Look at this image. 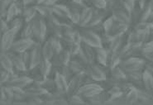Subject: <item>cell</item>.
<instances>
[{
    "label": "cell",
    "mask_w": 153,
    "mask_h": 105,
    "mask_svg": "<svg viewBox=\"0 0 153 105\" xmlns=\"http://www.w3.org/2000/svg\"><path fill=\"white\" fill-rule=\"evenodd\" d=\"M18 16H21V13H20L19 9H18L16 3L13 2V4L11 5L9 8H8V10H7V15H6V18L5 19L7 22H10L13 19H14L15 18L18 17Z\"/></svg>",
    "instance_id": "obj_31"
},
{
    "label": "cell",
    "mask_w": 153,
    "mask_h": 105,
    "mask_svg": "<svg viewBox=\"0 0 153 105\" xmlns=\"http://www.w3.org/2000/svg\"><path fill=\"white\" fill-rule=\"evenodd\" d=\"M33 82V80L29 75H19L12 74L9 80L3 85L11 88H19V89H26L29 84Z\"/></svg>",
    "instance_id": "obj_3"
},
{
    "label": "cell",
    "mask_w": 153,
    "mask_h": 105,
    "mask_svg": "<svg viewBox=\"0 0 153 105\" xmlns=\"http://www.w3.org/2000/svg\"><path fill=\"white\" fill-rule=\"evenodd\" d=\"M9 29H10V28H9L8 22L6 19L2 18V20H1V32H2V34L8 31Z\"/></svg>",
    "instance_id": "obj_41"
},
{
    "label": "cell",
    "mask_w": 153,
    "mask_h": 105,
    "mask_svg": "<svg viewBox=\"0 0 153 105\" xmlns=\"http://www.w3.org/2000/svg\"><path fill=\"white\" fill-rule=\"evenodd\" d=\"M85 98H83L82 96H80L78 94H75L69 97V103L72 104H85V102L84 100Z\"/></svg>",
    "instance_id": "obj_38"
},
{
    "label": "cell",
    "mask_w": 153,
    "mask_h": 105,
    "mask_svg": "<svg viewBox=\"0 0 153 105\" xmlns=\"http://www.w3.org/2000/svg\"><path fill=\"white\" fill-rule=\"evenodd\" d=\"M103 90H104V89L101 84L95 83V82H91V83L83 84L81 87L79 88L77 94L82 96L84 98H89L100 94V92H102Z\"/></svg>",
    "instance_id": "obj_4"
},
{
    "label": "cell",
    "mask_w": 153,
    "mask_h": 105,
    "mask_svg": "<svg viewBox=\"0 0 153 105\" xmlns=\"http://www.w3.org/2000/svg\"><path fill=\"white\" fill-rule=\"evenodd\" d=\"M109 74H110L111 77L114 78L116 80H127L126 72L122 69V67L119 65L116 66L111 67Z\"/></svg>",
    "instance_id": "obj_25"
},
{
    "label": "cell",
    "mask_w": 153,
    "mask_h": 105,
    "mask_svg": "<svg viewBox=\"0 0 153 105\" xmlns=\"http://www.w3.org/2000/svg\"><path fill=\"white\" fill-rule=\"evenodd\" d=\"M51 41L52 43V46L55 50L56 54H59L61 52V51L63 49V45L61 42V39L60 37H58L56 36H50Z\"/></svg>",
    "instance_id": "obj_35"
},
{
    "label": "cell",
    "mask_w": 153,
    "mask_h": 105,
    "mask_svg": "<svg viewBox=\"0 0 153 105\" xmlns=\"http://www.w3.org/2000/svg\"><path fill=\"white\" fill-rule=\"evenodd\" d=\"M71 2L75 3V4H83V3H85L84 0H71Z\"/></svg>",
    "instance_id": "obj_45"
},
{
    "label": "cell",
    "mask_w": 153,
    "mask_h": 105,
    "mask_svg": "<svg viewBox=\"0 0 153 105\" xmlns=\"http://www.w3.org/2000/svg\"><path fill=\"white\" fill-rule=\"evenodd\" d=\"M110 98V95L108 94V90H103L100 92V94L93 96L91 98H87L88 101H89L91 104H104Z\"/></svg>",
    "instance_id": "obj_24"
},
{
    "label": "cell",
    "mask_w": 153,
    "mask_h": 105,
    "mask_svg": "<svg viewBox=\"0 0 153 105\" xmlns=\"http://www.w3.org/2000/svg\"><path fill=\"white\" fill-rule=\"evenodd\" d=\"M72 41H73V42L75 43V44H79V45L81 44V42H83V41H82L80 30H78V29L75 28V32H74L73 35H72Z\"/></svg>",
    "instance_id": "obj_39"
},
{
    "label": "cell",
    "mask_w": 153,
    "mask_h": 105,
    "mask_svg": "<svg viewBox=\"0 0 153 105\" xmlns=\"http://www.w3.org/2000/svg\"><path fill=\"white\" fill-rule=\"evenodd\" d=\"M80 32H81L82 41L84 42H85L88 45L94 48L102 46L100 36L98 35L94 32H93L91 29L87 28H81Z\"/></svg>",
    "instance_id": "obj_5"
},
{
    "label": "cell",
    "mask_w": 153,
    "mask_h": 105,
    "mask_svg": "<svg viewBox=\"0 0 153 105\" xmlns=\"http://www.w3.org/2000/svg\"><path fill=\"white\" fill-rule=\"evenodd\" d=\"M143 82L144 89L146 91L153 94V74L146 69L143 71Z\"/></svg>",
    "instance_id": "obj_23"
},
{
    "label": "cell",
    "mask_w": 153,
    "mask_h": 105,
    "mask_svg": "<svg viewBox=\"0 0 153 105\" xmlns=\"http://www.w3.org/2000/svg\"><path fill=\"white\" fill-rule=\"evenodd\" d=\"M36 43L37 42H36L34 39L20 38L15 41L10 51H13L16 53L24 52L32 49Z\"/></svg>",
    "instance_id": "obj_7"
},
{
    "label": "cell",
    "mask_w": 153,
    "mask_h": 105,
    "mask_svg": "<svg viewBox=\"0 0 153 105\" xmlns=\"http://www.w3.org/2000/svg\"><path fill=\"white\" fill-rule=\"evenodd\" d=\"M143 56L146 60H149L150 62H153V51H151V52L148 53H145V54H143Z\"/></svg>",
    "instance_id": "obj_43"
},
{
    "label": "cell",
    "mask_w": 153,
    "mask_h": 105,
    "mask_svg": "<svg viewBox=\"0 0 153 105\" xmlns=\"http://www.w3.org/2000/svg\"><path fill=\"white\" fill-rule=\"evenodd\" d=\"M36 10L38 12L40 15H42L43 18H49L51 17L53 13V6H49V5H44V4H36Z\"/></svg>",
    "instance_id": "obj_28"
},
{
    "label": "cell",
    "mask_w": 153,
    "mask_h": 105,
    "mask_svg": "<svg viewBox=\"0 0 153 105\" xmlns=\"http://www.w3.org/2000/svg\"><path fill=\"white\" fill-rule=\"evenodd\" d=\"M11 74H12V73H10L9 71L2 68L1 69V84H4L5 83H7L10 79Z\"/></svg>",
    "instance_id": "obj_40"
},
{
    "label": "cell",
    "mask_w": 153,
    "mask_h": 105,
    "mask_svg": "<svg viewBox=\"0 0 153 105\" xmlns=\"http://www.w3.org/2000/svg\"><path fill=\"white\" fill-rule=\"evenodd\" d=\"M21 38L34 39V32H33V26L32 22H26L24 27L21 31Z\"/></svg>",
    "instance_id": "obj_30"
},
{
    "label": "cell",
    "mask_w": 153,
    "mask_h": 105,
    "mask_svg": "<svg viewBox=\"0 0 153 105\" xmlns=\"http://www.w3.org/2000/svg\"><path fill=\"white\" fill-rule=\"evenodd\" d=\"M57 1H58V0H38L37 4H44V5H49V6H53L54 4H56Z\"/></svg>",
    "instance_id": "obj_42"
},
{
    "label": "cell",
    "mask_w": 153,
    "mask_h": 105,
    "mask_svg": "<svg viewBox=\"0 0 153 105\" xmlns=\"http://www.w3.org/2000/svg\"><path fill=\"white\" fill-rule=\"evenodd\" d=\"M14 101V94L11 87L3 85L1 87V104H13Z\"/></svg>",
    "instance_id": "obj_15"
},
{
    "label": "cell",
    "mask_w": 153,
    "mask_h": 105,
    "mask_svg": "<svg viewBox=\"0 0 153 105\" xmlns=\"http://www.w3.org/2000/svg\"><path fill=\"white\" fill-rule=\"evenodd\" d=\"M55 82H56V85L57 90L61 92H64L67 94L68 89V81L66 80V79L63 76V74L57 71L55 77H54Z\"/></svg>",
    "instance_id": "obj_21"
},
{
    "label": "cell",
    "mask_w": 153,
    "mask_h": 105,
    "mask_svg": "<svg viewBox=\"0 0 153 105\" xmlns=\"http://www.w3.org/2000/svg\"><path fill=\"white\" fill-rule=\"evenodd\" d=\"M40 84L48 93H54V92H56L57 90L56 82H55V80H54L53 78L46 77L40 83Z\"/></svg>",
    "instance_id": "obj_26"
},
{
    "label": "cell",
    "mask_w": 153,
    "mask_h": 105,
    "mask_svg": "<svg viewBox=\"0 0 153 105\" xmlns=\"http://www.w3.org/2000/svg\"><path fill=\"white\" fill-rule=\"evenodd\" d=\"M59 56V58H60V60H61V64L63 66H66L69 64L70 60L71 59V54L70 52V51L68 49H65V48H63L61 50V52L58 54Z\"/></svg>",
    "instance_id": "obj_33"
},
{
    "label": "cell",
    "mask_w": 153,
    "mask_h": 105,
    "mask_svg": "<svg viewBox=\"0 0 153 105\" xmlns=\"http://www.w3.org/2000/svg\"><path fill=\"white\" fill-rule=\"evenodd\" d=\"M59 72H61V73L63 74V76L66 79V80L68 81V83H69L72 78L75 75V74L74 73V71L70 68V66H69L68 65H66V66H62L60 68Z\"/></svg>",
    "instance_id": "obj_34"
},
{
    "label": "cell",
    "mask_w": 153,
    "mask_h": 105,
    "mask_svg": "<svg viewBox=\"0 0 153 105\" xmlns=\"http://www.w3.org/2000/svg\"><path fill=\"white\" fill-rule=\"evenodd\" d=\"M37 14H38V12L36 10V5H26L22 11V16L24 18L26 22H28L32 21L36 18Z\"/></svg>",
    "instance_id": "obj_18"
},
{
    "label": "cell",
    "mask_w": 153,
    "mask_h": 105,
    "mask_svg": "<svg viewBox=\"0 0 153 105\" xmlns=\"http://www.w3.org/2000/svg\"><path fill=\"white\" fill-rule=\"evenodd\" d=\"M84 1H85V2L86 4H87V3H88V2H89V0H84Z\"/></svg>",
    "instance_id": "obj_48"
},
{
    "label": "cell",
    "mask_w": 153,
    "mask_h": 105,
    "mask_svg": "<svg viewBox=\"0 0 153 105\" xmlns=\"http://www.w3.org/2000/svg\"><path fill=\"white\" fill-rule=\"evenodd\" d=\"M42 59V43L37 42L31 49V69L38 66Z\"/></svg>",
    "instance_id": "obj_11"
},
{
    "label": "cell",
    "mask_w": 153,
    "mask_h": 105,
    "mask_svg": "<svg viewBox=\"0 0 153 105\" xmlns=\"http://www.w3.org/2000/svg\"><path fill=\"white\" fill-rule=\"evenodd\" d=\"M77 55L80 56L83 60H85L89 65L94 64L96 61V56H95V49H94V47L89 46L85 42H81V44H80V51H79V52Z\"/></svg>",
    "instance_id": "obj_8"
},
{
    "label": "cell",
    "mask_w": 153,
    "mask_h": 105,
    "mask_svg": "<svg viewBox=\"0 0 153 105\" xmlns=\"http://www.w3.org/2000/svg\"><path fill=\"white\" fill-rule=\"evenodd\" d=\"M1 67L4 70L9 71L10 73H14L13 64L7 51H1Z\"/></svg>",
    "instance_id": "obj_19"
},
{
    "label": "cell",
    "mask_w": 153,
    "mask_h": 105,
    "mask_svg": "<svg viewBox=\"0 0 153 105\" xmlns=\"http://www.w3.org/2000/svg\"><path fill=\"white\" fill-rule=\"evenodd\" d=\"M83 74H76L68 83L67 95L68 98L73 95L77 94L79 88L83 85Z\"/></svg>",
    "instance_id": "obj_10"
},
{
    "label": "cell",
    "mask_w": 153,
    "mask_h": 105,
    "mask_svg": "<svg viewBox=\"0 0 153 105\" xmlns=\"http://www.w3.org/2000/svg\"><path fill=\"white\" fill-rule=\"evenodd\" d=\"M40 71L44 77H48L50 74L51 71L52 70V64L51 60H46L43 58L41 61V63L39 65Z\"/></svg>",
    "instance_id": "obj_29"
},
{
    "label": "cell",
    "mask_w": 153,
    "mask_h": 105,
    "mask_svg": "<svg viewBox=\"0 0 153 105\" xmlns=\"http://www.w3.org/2000/svg\"><path fill=\"white\" fill-rule=\"evenodd\" d=\"M119 66L125 72H130L136 70H143L144 68H146V62L141 57H130L128 59L122 60Z\"/></svg>",
    "instance_id": "obj_2"
},
{
    "label": "cell",
    "mask_w": 153,
    "mask_h": 105,
    "mask_svg": "<svg viewBox=\"0 0 153 105\" xmlns=\"http://www.w3.org/2000/svg\"><path fill=\"white\" fill-rule=\"evenodd\" d=\"M9 23V28L10 29H13L16 32H19L22 31V28L24 27L26 22L24 20V18H22V16H18L17 18H15L14 19H13L12 21L8 22Z\"/></svg>",
    "instance_id": "obj_27"
},
{
    "label": "cell",
    "mask_w": 153,
    "mask_h": 105,
    "mask_svg": "<svg viewBox=\"0 0 153 105\" xmlns=\"http://www.w3.org/2000/svg\"><path fill=\"white\" fill-rule=\"evenodd\" d=\"M148 22H150V23H152L153 24V11L152 12V13H151V16H150Z\"/></svg>",
    "instance_id": "obj_46"
},
{
    "label": "cell",
    "mask_w": 153,
    "mask_h": 105,
    "mask_svg": "<svg viewBox=\"0 0 153 105\" xmlns=\"http://www.w3.org/2000/svg\"><path fill=\"white\" fill-rule=\"evenodd\" d=\"M95 49V56L96 61L99 65L108 66V50L103 46L96 47Z\"/></svg>",
    "instance_id": "obj_20"
},
{
    "label": "cell",
    "mask_w": 153,
    "mask_h": 105,
    "mask_svg": "<svg viewBox=\"0 0 153 105\" xmlns=\"http://www.w3.org/2000/svg\"><path fill=\"white\" fill-rule=\"evenodd\" d=\"M7 52L10 56L12 61H13V66H14V70H18V71L28 70L24 62H23V60H22L19 53H16L14 51H8Z\"/></svg>",
    "instance_id": "obj_14"
},
{
    "label": "cell",
    "mask_w": 153,
    "mask_h": 105,
    "mask_svg": "<svg viewBox=\"0 0 153 105\" xmlns=\"http://www.w3.org/2000/svg\"><path fill=\"white\" fill-rule=\"evenodd\" d=\"M58 1H59V0H58Z\"/></svg>",
    "instance_id": "obj_50"
},
{
    "label": "cell",
    "mask_w": 153,
    "mask_h": 105,
    "mask_svg": "<svg viewBox=\"0 0 153 105\" xmlns=\"http://www.w3.org/2000/svg\"><path fill=\"white\" fill-rule=\"evenodd\" d=\"M95 82H103L107 80V74L104 71L102 66L95 63L90 64L87 67L86 72Z\"/></svg>",
    "instance_id": "obj_6"
},
{
    "label": "cell",
    "mask_w": 153,
    "mask_h": 105,
    "mask_svg": "<svg viewBox=\"0 0 153 105\" xmlns=\"http://www.w3.org/2000/svg\"><path fill=\"white\" fill-rule=\"evenodd\" d=\"M94 11V7L89 6V5L83 9V11L81 12V15H80L79 24L80 28H85L86 25L88 24V22L90 21V19L92 18Z\"/></svg>",
    "instance_id": "obj_16"
},
{
    "label": "cell",
    "mask_w": 153,
    "mask_h": 105,
    "mask_svg": "<svg viewBox=\"0 0 153 105\" xmlns=\"http://www.w3.org/2000/svg\"><path fill=\"white\" fill-rule=\"evenodd\" d=\"M13 2H15L14 0H1V18H6L7 10Z\"/></svg>",
    "instance_id": "obj_36"
},
{
    "label": "cell",
    "mask_w": 153,
    "mask_h": 105,
    "mask_svg": "<svg viewBox=\"0 0 153 105\" xmlns=\"http://www.w3.org/2000/svg\"><path fill=\"white\" fill-rule=\"evenodd\" d=\"M23 3L26 5H36L38 2V0H22Z\"/></svg>",
    "instance_id": "obj_44"
},
{
    "label": "cell",
    "mask_w": 153,
    "mask_h": 105,
    "mask_svg": "<svg viewBox=\"0 0 153 105\" xmlns=\"http://www.w3.org/2000/svg\"><path fill=\"white\" fill-rule=\"evenodd\" d=\"M32 22L34 32V40L40 43H43L46 40L48 33L46 19L38 13Z\"/></svg>",
    "instance_id": "obj_1"
},
{
    "label": "cell",
    "mask_w": 153,
    "mask_h": 105,
    "mask_svg": "<svg viewBox=\"0 0 153 105\" xmlns=\"http://www.w3.org/2000/svg\"><path fill=\"white\" fill-rule=\"evenodd\" d=\"M111 15L114 18L116 21L119 22L121 23L127 25H131V18H130V13L128 11L122 9V8H116L114 9Z\"/></svg>",
    "instance_id": "obj_13"
},
{
    "label": "cell",
    "mask_w": 153,
    "mask_h": 105,
    "mask_svg": "<svg viewBox=\"0 0 153 105\" xmlns=\"http://www.w3.org/2000/svg\"><path fill=\"white\" fill-rule=\"evenodd\" d=\"M19 55L26 65L27 70H30L31 69V50H28V51H24V52L19 53Z\"/></svg>",
    "instance_id": "obj_37"
},
{
    "label": "cell",
    "mask_w": 153,
    "mask_h": 105,
    "mask_svg": "<svg viewBox=\"0 0 153 105\" xmlns=\"http://www.w3.org/2000/svg\"><path fill=\"white\" fill-rule=\"evenodd\" d=\"M148 6L152 9V11H153V0H150L149 3H148Z\"/></svg>",
    "instance_id": "obj_47"
},
{
    "label": "cell",
    "mask_w": 153,
    "mask_h": 105,
    "mask_svg": "<svg viewBox=\"0 0 153 105\" xmlns=\"http://www.w3.org/2000/svg\"><path fill=\"white\" fill-rule=\"evenodd\" d=\"M24 90L29 97H42L48 93L45 89L42 87V85L39 83L35 81H33L29 84L27 87L24 89Z\"/></svg>",
    "instance_id": "obj_12"
},
{
    "label": "cell",
    "mask_w": 153,
    "mask_h": 105,
    "mask_svg": "<svg viewBox=\"0 0 153 105\" xmlns=\"http://www.w3.org/2000/svg\"><path fill=\"white\" fill-rule=\"evenodd\" d=\"M126 96V102L127 104H135L138 101V90L136 87H133L132 89H130L129 91L125 94Z\"/></svg>",
    "instance_id": "obj_32"
},
{
    "label": "cell",
    "mask_w": 153,
    "mask_h": 105,
    "mask_svg": "<svg viewBox=\"0 0 153 105\" xmlns=\"http://www.w3.org/2000/svg\"><path fill=\"white\" fill-rule=\"evenodd\" d=\"M14 1H17V0H14Z\"/></svg>",
    "instance_id": "obj_49"
},
{
    "label": "cell",
    "mask_w": 153,
    "mask_h": 105,
    "mask_svg": "<svg viewBox=\"0 0 153 105\" xmlns=\"http://www.w3.org/2000/svg\"><path fill=\"white\" fill-rule=\"evenodd\" d=\"M56 54L55 50L52 46V43L51 41L50 37L48 39H46L45 42H43L42 45V56L43 58L48 60H51V59L53 58L54 55Z\"/></svg>",
    "instance_id": "obj_17"
},
{
    "label": "cell",
    "mask_w": 153,
    "mask_h": 105,
    "mask_svg": "<svg viewBox=\"0 0 153 105\" xmlns=\"http://www.w3.org/2000/svg\"><path fill=\"white\" fill-rule=\"evenodd\" d=\"M18 32L13 29H9L8 31L2 34L1 39V51H10L13 43L16 41V36Z\"/></svg>",
    "instance_id": "obj_9"
},
{
    "label": "cell",
    "mask_w": 153,
    "mask_h": 105,
    "mask_svg": "<svg viewBox=\"0 0 153 105\" xmlns=\"http://www.w3.org/2000/svg\"><path fill=\"white\" fill-rule=\"evenodd\" d=\"M53 13L59 17L70 19V12L67 4L56 3L53 5Z\"/></svg>",
    "instance_id": "obj_22"
}]
</instances>
